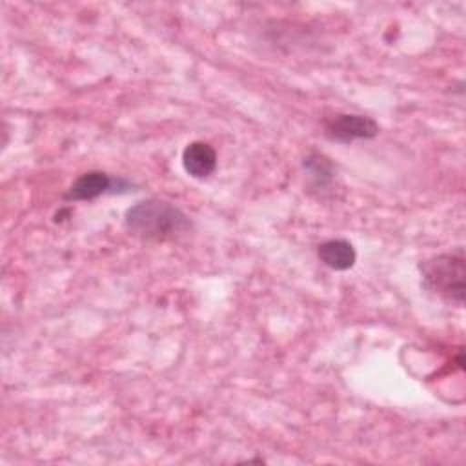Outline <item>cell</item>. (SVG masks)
Returning <instances> with one entry per match:
<instances>
[{"label": "cell", "instance_id": "cell-7", "mask_svg": "<svg viewBox=\"0 0 466 466\" xmlns=\"http://www.w3.org/2000/svg\"><path fill=\"white\" fill-rule=\"evenodd\" d=\"M304 169L309 173L317 187H326L335 178L333 164L320 153H311L304 158Z\"/></svg>", "mask_w": 466, "mask_h": 466}, {"label": "cell", "instance_id": "cell-4", "mask_svg": "<svg viewBox=\"0 0 466 466\" xmlns=\"http://www.w3.org/2000/svg\"><path fill=\"white\" fill-rule=\"evenodd\" d=\"M182 166L191 177L206 178L217 167V153L208 142H191L182 151Z\"/></svg>", "mask_w": 466, "mask_h": 466}, {"label": "cell", "instance_id": "cell-3", "mask_svg": "<svg viewBox=\"0 0 466 466\" xmlns=\"http://www.w3.org/2000/svg\"><path fill=\"white\" fill-rule=\"evenodd\" d=\"M324 133L331 140L350 144L359 138H373L379 133V124L364 115L339 113L324 122Z\"/></svg>", "mask_w": 466, "mask_h": 466}, {"label": "cell", "instance_id": "cell-5", "mask_svg": "<svg viewBox=\"0 0 466 466\" xmlns=\"http://www.w3.org/2000/svg\"><path fill=\"white\" fill-rule=\"evenodd\" d=\"M113 186V180L102 171H87L80 175L69 191L66 193L67 200H93L104 193H107Z\"/></svg>", "mask_w": 466, "mask_h": 466}, {"label": "cell", "instance_id": "cell-1", "mask_svg": "<svg viewBox=\"0 0 466 466\" xmlns=\"http://www.w3.org/2000/svg\"><path fill=\"white\" fill-rule=\"evenodd\" d=\"M126 226L131 233L146 240L164 242L184 235L191 222L189 217L175 204L158 198H147L127 209Z\"/></svg>", "mask_w": 466, "mask_h": 466}, {"label": "cell", "instance_id": "cell-2", "mask_svg": "<svg viewBox=\"0 0 466 466\" xmlns=\"http://www.w3.org/2000/svg\"><path fill=\"white\" fill-rule=\"evenodd\" d=\"M426 289L441 299L462 306L466 293V264L462 253H442L420 264Z\"/></svg>", "mask_w": 466, "mask_h": 466}, {"label": "cell", "instance_id": "cell-6", "mask_svg": "<svg viewBox=\"0 0 466 466\" xmlns=\"http://www.w3.org/2000/svg\"><path fill=\"white\" fill-rule=\"evenodd\" d=\"M317 253H319L320 262L335 271L350 269L357 260L355 248L344 238H331V240L322 242L319 246Z\"/></svg>", "mask_w": 466, "mask_h": 466}]
</instances>
